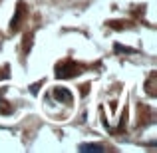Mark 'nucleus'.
<instances>
[{
    "label": "nucleus",
    "mask_w": 157,
    "mask_h": 153,
    "mask_svg": "<svg viewBox=\"0 0 157 153\" xmlns=\"http://www.w3.org/2000/svg\"><path fill=\"white\" fill-rule=\"evenodd\" d=\"M38 88H40V84H34V86L30 88V92H32V94H38Z\"/></svg>",
    "instance_id": "obj_5"
},
{
    "label": "nucleus",
    "mask_w": 157,
    "mask_h": 153,
    "mask_svg": "<svg viewBox=\"0 0 157 153\" xmlns=\"http://www.w3.org/2000/svg\"><path fill=\"white\" fill-rule=\"evenodd\" d=\"M115 52H125V54H133V50H131V48H123V46H119V44H115Z\"/></svg>",
    "instance_id": "obj_4"
},
{
    "label": "nucleus",
    "mask_w": 157,
    "mask_h": 153,
    "mask_svg": "<svg viewBox=\"0 0 157 153\" xmlns=\"http://www.w3.org/2000/svg\"><path fill=\"white\" fill-rule=\"evenodd\" d=\"M78 151L80 153H104L107 149L101 143H80V145H78Z\"/></svg>",
    "instance_id": "obj_1"
},
{
    "label": "nucleus",
    "mask_w": 157,
    "mask_h": 153,
    "mask_svg": "<svg viewBox=\"0 0 157 153\" xmlns=\"http://www.w3.org/2000/svg\"><path fill=\"white\" fill-rule=\"evenodd\" d=\"M22 12H24V4H18V12H16V16L12 18V24H10V28L14 30V28H18V20H20V16H22Z\"/></svg>",
    "instance_id": "obj_3"
},
{
    "label": "nucleus",
    "mask_w": 157,
    "mask_h": 153,
    "mask_svg": "<svg viewBox=\"0 0 157 153\" xmlns=\"http://www.w3.org/2000/svg\"><path fill=\"white\" fill-rule=\"evenodd\" d=\"M54 98H56L58 101H72V94H70V90H66V88H56L54 90Z\"/></svg>",
    "instance_id": "obj_2"
}]
</instances>
